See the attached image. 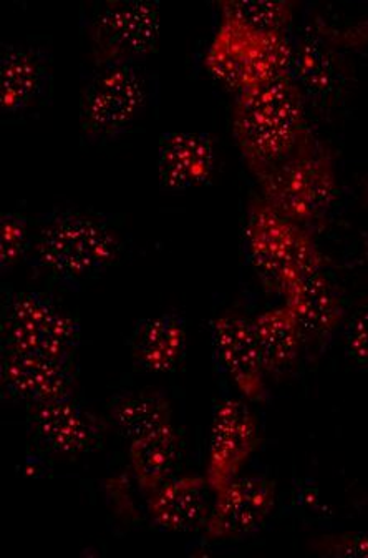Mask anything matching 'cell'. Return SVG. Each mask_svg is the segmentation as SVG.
Masks as SVG:
<instances>
[{"label":"cell","instance_id":"12","mask_svg":"<svg viewBox=\"0 0 368 558\" xmlns=\"http://www.w3.org/2000/svg\"><path fill=\"white\" fill-rule=\"evenodd\" d=\"M0 380L5 396L30 408L56 401L72 396V360L4 349Z\"/></svg>","mask_w":368,"mask_h":558},{"label":"cell","instance_id":"13","mask_svg":"<svg viewBox=\"0 0 368 558\" xmlns=\"http://www.w3.org/2000/svg\"><path fill=\"white\" fill-rule=\"evenodd\" d=\"M30 424L35 437L52 452L77 456L94 446L98 424L90 412L73 401L72 396L32 405Z\"/></svg>","mask_w":368,"mask_h":558},{"label":"cell","instance_id":"3","mask_svg":"<svg viewBox=\"0 0 368 558\" xmlns=\"http://www.w3.org/2000/svg\"><path fill=\"white\" fill-rule=\"evenodd\" d=\"M246 244L254 268L279 293L322 269L323 256L310 228L279 214L261 196H254L247 208Z\"/></svg>","mask_w":368,"mask_h":558},{"label":"cell","instance_id":"5","mask_svg":"<svg viewBox=\"0 0 368 558\" xmlns=\"http://www.w3.org/2000/svg\"><path fill=\"white\" fill-rule=\"evenodd\" d=\"M292 50L287 31H257L221 17L203 62L216 78L240 92L291 74Z\"/></svg>","mask_w":368,"mask_h":558},{"label":"cell","instance_id":"17","mask_svg":"<svg viewBox=\"0 0 368 558\" xmlns=\"http://www.w3.org/2000/svg\"><path fill=\"white\" fill-rule=\"evenodd\" d=\"M49 77L47 59L39 47L9 44L0 57V107L2 112L17 113L30 107L42 94Z\"/></svg>","mask_w":368,"mask_h":558},{"label":"cell","instance_id":"11","mask_svg":"<svg viewBox=\"0 0 368 558\" xmlns=\"http://www.w3.org/2000/svg\"><path fill=\"white\" fill-rule=\"evenodd\" d=\"M216 353L246 401H265V363L254 339L250 318L241 311H224L212 322Z\"/></svg>","mask_w":368,"mask_h":558},{"label":"cell","instance_id":"10","mask_svg":"<svg viewBox=\"0 0 368 558\" xmlns=\"http://www.w3.org/2000/svg\"><path fill=\"white\" fill-rule=\"evenodd\" d=\"M259 446V423L241 399H226L216 409L209 436L205 477L211 493L240 477Z\"/></svg>","mask_w":368,"mask_h":558},{"label":"cell","instance_id":"9","mask_svg":"<svg viewBox=\"0 0 368 558\" xmlns=\"http://www.w3.org/2000/svg\"><path fill=\"white\" fill-rule=\"evenodd\" d=\"M214 504L205 519L206 541H233L253 534L269 519L275 502L278 487L261 475L237 477L216 490Z\"/></svg>","mask_w":368,"mask_h":558},{"label":"cell","instance_id":"19","mask_svg":"<svg viewBox=\"0 0 368 558\" xmlns=\"http://www.w3.org/2000/svg\"><path fill=\"white\" fill-rule=\"evenodd\" d=\"M186 349V326L174 313H161L136 326L132 336V356L150 373L174 369Z\"/></svg>","mask_w":368,"mask_h":558},{"label":"cell","instance_id":"18","mask_svg":"<svg viewBox=\"0 0 368 558\" xmlns=\"http://www.w3.org/2000/svg\"><path fill=\"white\" fill-rule=\"evenodd\" d=\"M206 490L209 488L205 475H180L148 494V513L164 531H186L201 519H206Z\"/></svg>","mask_w":368,"mask_h":558},{"label":"cell","instance_id":"24","mask_svg":"<svg viewBox=\"0 0 368 558\" xmlns=\"http://www.w3.org/2000/svg\"><path fill=\"white\" fill-rule=\"evenodd\" d=\"M28 244V221L22 214H4L0 220V263L11 268L24 256Z\"/></svg>","mask_w":368,"mask_h":558},{"label":"cell","instance_id":"2","mask_svg":"<svg viewBox=\"0 0 368 558\" xmlns=\"http://www.w3.org/2000/svg\"><path fill=\"white\" fill-rule=\"evenodd\" d=\"M257 182L265 202L284 217L310 228L327 217L338 196L334 150L310 129Z\"/></svg>","mask_w":368,"mask_h":558},{"label":"cell","instance_id":"22","mask_svg":"<svg viewBox=\"0 0 368 558\" xmlns=\"http://www.w3.org/2000/svg\"><path fill=\"white\" fill-rule=\"evenodd\" d=\"M110 418L116 430L128 440L173 424L170 401L157 391L122 396L110 408Z\"/></svg>","mask_w":368,"mask_h":558},{"label":"cell","instance_id":"21","mask_svg":"<svg viewBox=\"0 0 368 558\" xmlns=\"http://www.w3.org/2000/svg\"><path fill=\"white\" fill-rule=\"evenodd\" d=\"M181 442L173 424L128 440L130 469L143 493L151 494L173 477Z\"/></svg>","mask_w":368,"mask_h":558},{"label":"cell","instance_id":"27","mask_svg":"<svg viewBox=\"0 0 368 558\" xmlns=\"http://www.w3.org/2000/svg\"><path fill=\"white\" fill-rule=\"evenodd\" d=\"M364 198L368 205V174H367V180H365V185H364Z\"/></svg>","mask_w":368,"mask_h":558},{"label":"cell","instance_id":"16","mask_svg":"<svg viewBox=\"0 0 368 558\" xmlns=\"http://www.w3.org/2000/svg\"><path fill=\"white\" fill-rule=\"evenodd\" d=\"M292 50L291 75L307 97L330 100L344 84V63L334 43L317 28L300 35Z\"/></svg>","mask_w":368,"mask_h":558},{"label":"cell","instance_id":"25","mask_svg":"<svg viewBox=\"0 0 368 558\" xmlns=\"http://www.w3.org/2000/svg\"><path fill=\"white\" fill-rule=\"evenodd\" d=\"M309 548L323 557L368 558V534H323L314 537Z\"/></svg>","mask_w":368,"mask_h":558},{"label":"cell","instance_id":"20","mask_svg":"<svg viewBox=\"0 0 368 558\" xmlns=\"http://www.w3.org/2000/svg\"><path fill=\"white\" fill-rule=\"evenodd\" d=\"M250 325L266 373H282L296 363L306 339L287 304L261 311L250 318Z\"/></svg>","mask_w":368,"mask_h":558},{"label":"cell","instance_id":"4","mask_svg":"<svg viewBox=\"0 0 368 558\" xmlns=\"http://www.w3.org/2000/svg\"><path fill=\"white\" fill-rule=\"evenodd\" d=\"M119 233L97 215L62 211L40 227L34 243L37 266L59 279H78L112 265L120 255Z\"/></svg>","mask_w":368,"mask_h":558},{"label":"cell","instance_id":"7","mask_svg":"<svg viewBox=\"0 0 368 558\" xmlns=\"http://www.w3.org/2000/svg\"><path fill=\"white\" fill-rule=\"evenodd\" d=\"M146 97L148 82L138 63H100L82 90V130L90 138L116 135L138 119Z\"/></svg>","mask_w":368,"mask_h":558},{"label":"cell","instance_id":"8","mask_svg":"<svg viewBox=\"0 0 368 558\" xmlns=\"http://www.w3.org/2000/svg\"><path fill=\"white\" fill-rule=\"evenodd\" d=\"M87 32L98 63L136 62L160 39V5L155 0H108L88 15Z\"/></svg>","mask_w":368,"mask_h":558},{"label":"cell","instance_id":"26","mask_svg":"<svg viewBox=\"0 0 368 558\" xmlns=\"http://www.w3.org/2000/svg\"><path fill=\"white\" fill-rule=\"evenodd\" d=\"M347 349L348 354L358 363L368 364V298L348 323Z\"/></svg>","mask_w":368,"mask_h":558},{"label":"cell","instance_id":"14","mask_svg":"<svg viewBox=\"0 0 368 558\" xmlns=\"http://www.w3.org/2000/svg\"><path fill=\"white\" fill-rule=\"evenodd\" d=\"M284 304L296 316L304 339L322 341L329 338L344 319V300L329 276L320 271L304 276L281 291Z\"/></svg>","mask_w":368,"mask_h":558},{"label":"cell","instance_id":"1","mask_svg":"<svg viewBox=\"0 0 368 558\" xmlns=\"http://www.w3.org/2000/svg\"><path fill=\"white\" fill-rule=\"evenodd\" d=\"M231 119L241 154L256 179L282 160L310 130L306 95L291 74L237 92Z\"/></svg>","mask_w":368,"mask_h":558},{"label":"cell","instance_id":"6","mask_svg":"<svg viewBox=\"0 0 368 558\" xmlns=\"http://www.w3.org/2000/svg\"><path fill=\"white\" fill-rule=\"evenodd\" d=\"M81 328L77 319L52 298L19 291L2 306V342L9 351L72 360Z\"/></svg>","mask_w":368,"mask_h":558},{"label":"cell","instance_id":"23","mask_svg":"<svg viewBox=\"0 0 368 558\" xmlns=\"http://www.w3.org/2000/svg\"><path fill=\"white\" fill-rule=\"evenodd\" d=\"M221 17L240 22L257 31H287L294 15L289 0H219Z\"/></svg>","mask_w":368,"mask_h":558},{"label":"cell","instance_id":"15","mask_svg":"<svg viewBox=\"0 0 368 558\" xmlns=\"http://www.w3.org/2000/svg\"><path fill=\"white\" fill-rule=\"evenodd\" d=\"M158 177L170 190L198 185L211 177L216 147L211 136L192 130L167 132L158 142Z\"/></svg>","mask_w":368,"mask_h":558}]
</instances>
